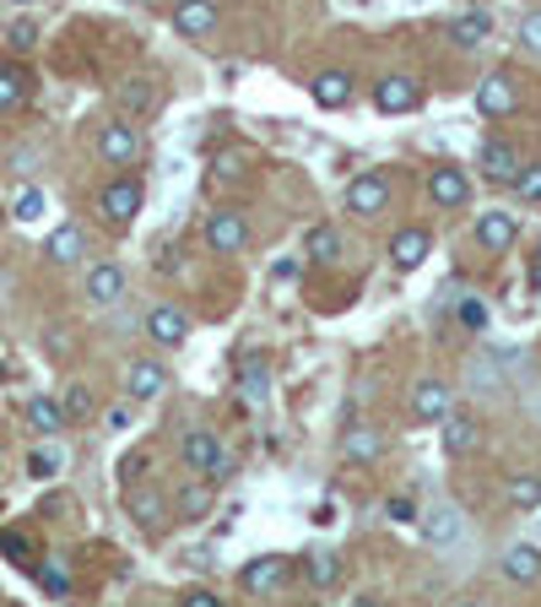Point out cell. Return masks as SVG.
<instances>
[{
    "mask_svg": "<svg viewBox=\"0 0 541 607\" xmlns=\"http://www.w3.org/2000/svg\"><path fill=\"white\" fill-rule=\"evenodd\" d=\"M504 575H509L515 586H531V581H541V554L531 548V543H515V548L504 554Z\"/></svg>",
    "mask_w": 541,
    "mask_h": 607,
    "instance_id": "obj_29",
    "label": "cell"
},
{
    "mask_svg": "<svg viewBox=\"0 0 541 607\" xmlns=\"http://www.w3.org/2000/svg\"><path fill=\"white\" fill-rule=\"evenodd\" d=\"M477 245H482V250H493V255L515 250V245H520V217H515V212H504V206L477 212Z\"/></svg>",
    "mask_w": 541,
    "mask_h": 607,
    "instance_id": "obj_6",
    "label": "cell"
},
{
    "mask_svg": "<svg viewBox=\"0 0 541 607\" xmlns=\"http://www.w3.org/2000/svg\"><path fill=\"white\" fill-rule=\"evenodd\" d=\"M422 521V543L428 548H455L460 537H466V515H460V504H433L428 515H417Z\"/></svg>",
    "mask_w": 541,
    "mask_h": 607,
    "instance_id": "obj_8",
    "label": "cell"
},
{
    "mask_svg": "<svg viewBox=\"0 0 541 607\" xmlns=\"http://www.w3.org/2000/svg\"><path fill=\"white\" fill-rule=\"evenodd\" d=\"M422 104V87L411 82V76H385V82H374V109L380 115H411Z\"/></svg>",
    "mask_w": 541,
    "mask_h": 607,
    "instance_id": "obj_12",
    "label": "cell"
},
{
    "mask_svg": "<svg viewBox=\"0 0 541 607\" xmlns=\"http://www.w3.org/2000/svg\"><path fill=\"white\" fill-rule=\"evenodd\" d=\"M163 385H168V369H163V364H152V358H135L131 369H125V391H131V402H152V396H163Z\"/></svg>",
    "mask_w": 541,
    "mask_h": 607,
    "instance_id": "obj_19",
    "label": "cell"
},
{
    "mask_svg": "<svg viewBox=\"0 0 541 607\" xmlns=\"http://www.w3.org/2000/svg\"><path fill=\"white\" fill-rule=\"evenodd\" d=\"M303 581H309L314 592H330V586L341 581V559H336L330 548H314V554H303Z\"/></svg>",
    "mask_w": 541,
    "mask_h": 607,
    "instance_id": "obj_26",
    "label": "cell"
},
{
    "mask_svg": "<svg viewBox=\"0 0 541 607\" xmlns=\"http://www.w3.org/2000/svg\"><path fill=\"white\" fill-rule=\"evenodd\" d=\"M239 391H244V402L266 407V396H270V374H266V364L244 358V369H239Z\"/></svg>",
    "mask_w": 541,
    "mask_h": 607,
    "instance_id": "obj_31",
    "label": "cell"
},
{
    "mask_svg": "<svg viewBox=\"0 0 541 607\" xmlns=\"http://www.w3.org/2000/svg\"><path fill=\"white\" fill-rule=\"evenodd\" d=\"M201 234H206V245H212L217 255H239V250L250 245V223H244L239 212H228V206H217Z\"/></svg>",
    "mask_w": 541,
    "mask_h": 607,
    "instance_id": "obj_7",
    "label": "cell"
},
{
    "mask_svg": "<svg viewBox=\"0 0 541 607\" xmlns=\"http://www.w3.org/2000/svg\"><path fill=\"white\" fill-rule=\"evenodd\" d=\"M38 581H44V592H49V597H65V592H71V575H65V564H60V559H44Z\"/></svg>",
    "mask_w": 541,
    "mask_h": 607,
    "instance_id": "obj_38",
    "label": "cell"
},
{
    "mask_svg": "<svg viewBox=\"0 0 541 607\" xmlns=\"http://www.w3.org/2000/svg\"><path fill=\"white\" fill-rule=\"evenodd\" d=\"M120 472H125V483L141 477V472H146V455H125V461H120Z\"/></svg>",
    "mask_w": 541,
    "mask_h": 607,
    "instance_id": "obj_45",
    "label": "cell"
},
{
    "mask_svg": "<svg viewBox=\"0 0 541 607\" xmlns=\"http://www.w3.org/2000/svg\"><path fill=\"white\" fill-rule=\"evenodd\" d=\"M390 206V174L385 168H363L347 179V212L352 217H380Z\"/></svg>",
    "mask_w": 541,
    "mask_h": 607,
    "instance_id": "obj_2",
    "label": "cell"
},
{
    "mask_svg": "<svg viewBox=\"0 0 541 607\" xmlns=\"http://www.w3.org/2000/svg\"><path fill=\"white\" fill-rule=\"evenodd\" d=\"M60 466H65V451H60V445H38V451L27 455V472H33L38 483H44V477H55Z\"/></svg>",
    "mask_w": 541,
    "mask_h": 607,
    "instance_id": "obj_36",
    "label": "cell"
},
{
    "mask_svg": "<svg viewBox=\"0 0 541 607\" xmlns=\"http://www.w3.org/2000/svg\"><path fill=\"white\" fill-rule=\"evenodd\" d=\"M509 185L520 190V201H541V163H520V174Z\"/></svg>",
    "mask_w": 541,
    "mask_h": 607,
    "instance_id": "obj_39",
    "label": "cell"
},
{
    "mask_svg": "<svg viewBox=\"0 0 541 607\" xmlns=\"http://www.w3.org/2000/svg\"><path fill=\"white\" fill-rule=\"evenodd\" d=\"M125 272L115 266V261H98V266H87V304L93 309H115V304L125 299Z\"/></svg>",
    "mask_w": 541,
    "mask_h": 607,
    "instance_id": "obj_9",
    "label": "cell"
},
{
    "mask_svg": "<svg viewBox=\"0 0 541 607\" xmlns=\"http://www.w3.org/2000/svg\"><path fill=\"white\" fill-rule=\"evenodd\" d=\"M0 554L16 559V564H27V537L22 532H0Z\"/></svg>",
    "mask_w": 541,
    "mask_h": 607,
    "instance_id": "obj_42",
    "label": "cell"
},
{
    "mask_svg": "<svg viewBox=\"0 0 541 607\" xmlns=\"http://www.w3.org/2000/svg\"><path fill=\"white\" fill-rule=\"evenodd\" d=\"M493 38V16L488 11H460L455 22H449V44L455 49H482Z\"/></svg>",
    "mask_w": 541,
    "mask_h": 607,
    "instance_id": "obj_20",
    "label": "cell"
},
{
    "mask_svg": "<svg viewBox=\"0 0 541 607\" xmlns=\"http://www.w3.org/2000/svg\"><path fill=\"white\" fill-rule=\"evenodd\" d=\"M146 336H152L157 347H179V342H190V314H184L179 304H157V309L146 314Z\"/></svg>",
    "mask_w": 541,
    "mask_h": 607,
    "instance_id": "obj_11",
    "label": "cell"
},
{
    "mask_svg": "<svg viewBox=\"0 0 541 607\" xmlns=\"http://www.w3.org/2000/svg\"><path fill=\"white\" fill-rule=\"evenodd\" d=\"M141 206H146L141 179H115V185L98 190V217H104V228H115V234L131 228L135 217H141Z\"/></svg>",
    "mask_w": 541,
    "mask_h": 607,
    "instance_id": "obj_1",
    "label": "cell"
},
{
    "mask_svg": "<svg viewBox=\"0 0 541 607\" xmlns=\"http://www.w3.org/2000/svg\"><path fill=\"white\" fill-rule=\"evenodd\" d=\"M385 515H390V521H396V526H411V521H417V504H411V499H406V493H396V499H390V504H385Z\"/></svg>",
    "mask_w": 541,
    "mask_h": 607,
    "instance_id": "obj_43",
    "label": "cell"
},
{
    "mask_svg": "<svg viewBox=\"0 0 541 607\" xmlns=\"http://www.w3.org/2000/svg\"><path fill=\"white\" fill-rule=\"evenodd\" d=\"M44 255L55 261V266H82V255H87V239H82V228H55L49 234V245H44Z\"/></svg>",
    "mask_w": 541,
    "mask_h": 607,
    "instance_id": "obj_23",
    "label": "cell"
},
{
    "mask_svg": "<svg viewBox=\"0 0 541 607\" xmlns=\"http://www.w3.org/2000/svg\"><path fill=\"white\" fill-rule=\"evenodd\" d=\"M531 413H537V424H541V391H537V402H531Z\"/></svg>",
    "mask_w": 541,
    "mask_h": 607,
    "instance_id": "obj_47",
    "label": "cell"
},
{
    "mask_svg": "<svg viewBox=\"0 0 541 607\" xmlns=\"http://www.w3.org/2000/svg\"><path fill=\"white\" fill-rule=\"evenodd\" d=\"M515 44H520V55L541 60V11H526V16H520V27H515Z\"/></svg>",
    "mask_w": 541,
    "mask_h": 607,
    "instance_id": "obj_34",
    "label": "cell"
},
{
    "mask_svg": "<svg viewBox=\"0 0 541 607\" xmlns=\"http://www.w3.org/2000/svg\"><path fill=\"white\" fill-rule=\"evenodd\" d=\"M438 429H444V451L449 455H471L482 445V424H477L471 413H455V407H449V413L438 418Z\"/></svg>",
    "mask_w": 541,
    "mask_h": 607,
    "instance_id": "obj_13",
    "label": "cell"
},
{
    "mask_svg": "<svg viewBox=\"0 0 541 607\" xmlns=\"http://www.w3.org/2000/svg\"><path fill=\"white\" fill-rule=\"evenodd\" d=\"M115 104H120V115H125V120H146V115L157 109V87L135 76V82H125V87L115 93Z\"/></svg>",
    "mask_w": 541,
    "mask_h": 607,
    "instance_id": "obj_27",
    "label": "cell"
},
{
    "mask_svg": "<svg viewBox=\"0 0 541 607\" xmlns=\"http://www.w3.org/2000/svg\"><path fill=\"white\" fill-rule=\"evenodd\" d=\"M428 195H433V206H444V212H455V206H466V201H471V179H466L460 168H449V163H438V168L428 174Z\"/></svg>",
    "mask_w": 541,
    "mask_h": 607,
    "instance_id": "obj_10",
    "label": "cell"
},
{
    "mask_svg": "<svg viewBox=\"0 0 541 607\" xmlns=\"http://www.w3.org/2000/svg\"><path fill=\"white\" fill-rule=\"evenodd\" d=\"M341 455H347V461H380V455H385V435L369 429V424H352V429L341 435Z\"/></svg>",
    "mask_w": 541,
    "mask_h": 607,
    "instance_id": "obj_24",
    "label": "cell"
},
{
    "mask_svg": "<svg viewBox=\"0 0 541 607\" xmlns=\"http://www.w3.org/2000/svg\"><path fill=\"white\" fill-rule=\"evenodd\" d=\"M184 607H223V597L206 592V586H190V592H184Z\"/></svg>",
    "mask_w": 541,
    "mask_h": 607,
    "instance_id": "obj_44",
    "label": "cell"
},
{
    "mask_svg": "<svg viewBox=\"0 0 541 607\" xmlns=\"http://www.w3.org/2000/svg\"><path fill=\"white\" fill-rule=\"evenodd\" d=\"M455 314H460V325H466V331H488V304H482V299H460V304H455Z\"/></svg>",
    "mask_w": 541,
    "mask_h": 607,
    "instance_id": "obj_40",
    "label": "cell"
},
{
    "mask_svg": "<svg viewBox=\"0 0 541 607\" xmlns=\"http://www.w3.org/2000/svg\"><path fill=\"white\" fill-rule=\"evenodd\" d=\"M537 283H541V250H537Z\"/></svg>",
    "mask_w": 541,
    "mask_h": 607,
    "instance_id": "obj_48",
    "label": "cell"
},
{
    "mask_svg": "<svg viewBox=\"0 0 541 607\" xmlns=\"http://www.w3.org/2000/svg\"><path fill=\"white\" fill-rule=\"evenodd\" d=\"M125 510L135 515V526L157 532V526H163V510H168V499H163V493H152V488H131V493H125Z\"/></svg>",
    "mask_w": 541,
    "mask_h": 607,
    "instance_id": "obj_28",
    "label": "cell"
},
{
    "mask_svg": "<svg viewBox=\"0 0 541 607\" xmlns=\"http://www.w3.org/2000/svg\"><path fill=\"white\" fill-rule=\"evenodd\" d=\"M515 109H520V82H515L509 71H493V76L477 82V115L504 120V115H515Z\"/></svg>",
    "mask_w": 541,
    "mask_h": 607,
    "instance_id": "obj_5",
    "label": "cell"
},
{
    "mask_svg": "<svg viewBox=\"0 0 541 607\" xmlns=\"http://www.w3.org/2000/svg\"><path fill=\"white\" fill-rule=\"evenodd\" d=\"M44 212H49V201H44V190H38V185H22L5 217H16V223H44Z\"/></svg>",
    "mask_w": 541,
    "mask_h": 607,
    "instance_id": "obj_32",
    "label": "cell"
},
{
    "mask_svg": "<svg viewBox=\"0 0 541 607\" xmlns=\"http://www.w3.org/2000/svg\"><path fill=\"white\" fill-rule=\"evenodd\" d=\"M60 413H65V424H82V418H93V391H87V385H71V391L60 396Z\"/></svg>",
    "mask_w": 541,
    "mask_h": 607,
    "instance_id": "obj_35",
    "label": "cell"
},
{
    "mask_svg": "<svg viewBox=\"0 0 541 607\" xmlns=\"http://www.w3.org/2000/svg\"><path fill=\"white\" fill-rule=\"evenodd\" d=\"M184 466H190L201 483L228 477V451H223V440H217L212 429H190V435H184Z\"/></svg>",
    "mask_w": 541,
    "mask_h": 607,
    "instance_id": "obj_3",
    "label": "cell"
},
{
    "mask_svg": "<svg viewBox=\"0 0 541 607\" xmlns=\"http://www.w3.org/2000/svg\"><path fill=\"white\" fill-rule=\"evenodd\" d=\"M179 504H184V510H206V488H190V493H179Z\"/></svg>",
    "mask_w": 541,
    "mask_h": 607,
    "instance_id": "obj_46",
    "label": "cell"
},
{
    "mask_svg": "<svg viewBox=\"0 0 541 607\" xmlns=\"http://www.w3.org/2000/svg\"><path fill=\"white\" fill-rule=\"evenodd\" d=\"M303 255H309L314 266H336V261H341V234H336L330 223L309 228V234H303Z\"/></svg>",
    "mask_w": 541,
    "mask_h": 607,
    "instance_id": "obj_25",
    "label": "cell"
},
{
    "mask_svg": "<svg viewBox=\"0 0 541 607\" xmlns=\"http://www.w3.org/2000/svg\"><path fill=\"white\" fill-rule=\"evenodd\" d=\"M27 87H33V76H27L22 66L0 60V115H5V109H16V104L27 98Z\"/></svg>",
    "mask_w": 541,
    "mask_h": 607,
    "instance_id": "obj_30",
    "label": "cell"
},
{
    "mask_svg": "<svg viewBox=\"0 0 541 607\" xmlns=\"http://www.w3.org/2000/svg\"><path fill=\"white\" fill-rule=\"evenodd\" d=\"M428 255H433V239H428V228H401V234L390 239V261H396V272H417Z\"/></svg>",
    "mask_w": 541,
    "mask_h": 607,
    "instance_id": "obj_18",
    "label": "cell"
},
{
    "mask_svg": "<svg viewBox=\"0 0 541 607\" xmlns=\"http://www.w3.org/2000/svg\"><path fill=\"white\" fill-rule=\"evenodd\" d=\"M22 424H27L33 435L55 440V435L65 429V413H60V402H55V396H33V402L22 407Z\"/></svg>",
    "mask_w": 541,
    "mask_h": 607,
    "instance_id": "obj_22",
    "label": "cell"
},
{
    "mask_svg": "<svg viewBox=\"0 0 541 607\" xmlns=\"http://www.w3.org/2000/svg\"><path fill=\"white\" fill-rule=\"evenodd\" d=\"M509 504H515V510H537V504H541V477H537V472L509 477Z\"/></svg>",
    "mask_w": 541,
    "mask_h": 607,
    "instance_id": "obj_33",
    "label": "cell"
},
{
    "mask_svg": "<svg viewBox=\"0 0 541 607\" xmlns=\"http://www.w3.org/2000/svg\"><path fill=\"white\" fill-rule=\"evenodd\" d=\"M173 27H179L184 38L217 33V0H179V5H173Z\"/></svg>",
    "mask_w": 541,
    "mask_h": 607,
    "instance_id": "obj_17",
    "label": "cell"
},
{
    "mask_svg": "<svg viewBox=\"0 0 541 607\" xmlns=\"http://www.w3.org/2000/svg\"><path fill=\"white\" fill-rule=\"evenodd\" d=\"M309 93H314L320 109H347V104H352V76H347V71H320V76L309 82Z\"/></svg>",
    "mask_w": 541,
    "mask_h": 607,
    "instance_id": "obj_21",
    "label": "cell"
},
{
    "mask_svg": "<svg viewBox=\"0 0 541 607\" xmlns=\"http://www.w3.org/2000/svg\"><path fill=\"white\" fill-rule=\"evenodd\" d=\"M466 380H471V391H498L504 385L498 369H493V358H466Z\"/></svg>",
    "mask_w": 541,
    "mask_h": 607,
    "instance_id": "obj_37",
    "label": "cell"
},
{
    "mask_svg": "<svg viewBox=\"0 0 541 607\" xmlns=\"http://www.w3.org/2000/svg\"><path fill=\"white\" fill-rule=\"evenodd\" d=\"M0 374H5V369H0Z\"/></svg>",
    "mask_w": 541,
    "mask_h": 607,
    "instance_id": "obj_51",
    "label": "cell"
},
{
    "mask_svg": "<svg viewBox=\"0 0 541 607\" xmlns=\"http://www.w3.org/2000/svg\"><path fill=\"white\" fill-rule=\"evenodd\" d=\"M98 157L109 163V168H131L141 163V131H135V120H109L104 131H98Z\"/></svg>",
    "mask_w": 541,
    "mask_h": 607,
    "instance_id": "obj_4",
    "label": "cell"
},
{
    "mask_svg": "<svg viewBox=\"0 0 541 607\" xmlns=\"http://www.w3.org/2000/svg\"><path fill=\"white\" fill-rule=\"evenodd\" d=\"M11 5H33V0H11Z\"/></svg>",
    "mask_w": 541,
    "mask_h": 607,
    "instance_id": "obj_49",
    "label": "cell"
},
{
    "mask_svg": "<svg viewBox=\"0 0 541 607\" xmlns=\"http://www.w3.org/2000/svg\"><path fill=\"white\" fill-rule=\"evenodd\" d=\"M5 44H11V49H33V44H38V22H11Z\"/></svg>",
    "mask_w": 541,
    "mask_h": 607,
    "instance_id": "obj_41",
    "label": "cell"
},
{
    "mask_svg": "<svg viewBox=\"0 0 541 607\" xmlns=\"http://www.w3.org/2000/svg\"><path fill=\"white\" fill-rule=\"evenodd\" d=\"M281 581H287V559H276V554H266V559H255V564H244V570H239V586H244L250 597L281 592Z\"/></svg>",
    "mask_w": 541,
    "mask_h": 607,
    "instance_id": "obj_16",
    "label": "cell"
},
{
    "mask_svg": "<svg viewBox=\"0 0 541 607\" xmlns=\"http://www.w3.org/2000/svg\"><path fill=\"white\" fill-rule=\"evenodd\" d=\"M0 223H5V206H0Z\"/></svg>",
    "mask_w": 541,
    "mask_h": 607,
    "instance_id": "obj_50",
    "label": "cell"
},
{
    "mask_svg": "<svg viewBox=\"0 0 541 607\" xmlns=\"http://www.w3.org/2000/svg\"><path fill=\"white\" fill-rule=\"evenodd\" d=\"M477 168H482V179L509 185V179L520 174V152L509 147V142H482V147H477Z\"/></svg>",
    "mask_w": 541,
    "mask_h": 607,
    "instance_id": "obj_15",
    "label": "cell"
},
{
    "mask_svg": "<svg viewBox=\"0 0 541 607\" xmlns=\"http://www.w3.org/2000/svg\"><path fill=\"white\" fill-rule=\"evenodd\" d=\"M449 407H455V396H449L444 380H422V385H411V418H417V424H438Z\"/></svg>",
    "mask_w": 541,
    "mask_h": 607,
    "instance_id": "obj_14",
    "label": "cell"
}]
</instances>
